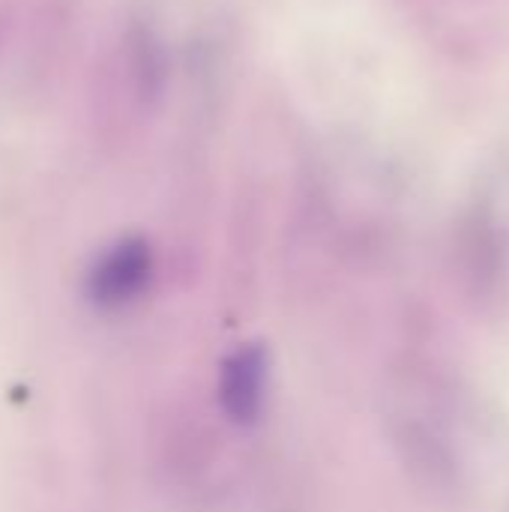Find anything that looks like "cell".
Here are the masks:
<instances>
[{"label": "cell", "mask_w": 509, "mask_h": 512, "mask_svg": "<svg viewBox=\"0 0 509 512\" xmlns=\"http://www.w3.org/2000/svg\"><path fill=\"white\" fill-rule=\"evenodd\" d=\"M153 276L156 258L150 243L141 237H120L96 252L84 270V300L102 315L126 312L147 297Z\"/></svg>", "instance_id": "6da1fadb"}, {"label": "cell", "mask_w": 509, "mask_h": 512, "mask_svg": "<svg viewBox=\"0 0 509 512\" xmlns=\"http://www.w3.org/2000/svg\"><path fill=\"white\" fill-rule=\"evenodd\" d=\"M273 396V357L258 342H243L231 348L216 366V405L222 417L249 429L267 414Z\"/></svg>", "instance_id": "7a4b0ae2"}]
</instances>
